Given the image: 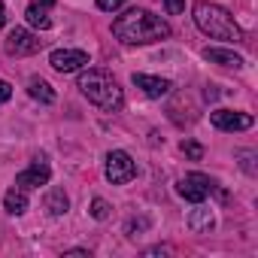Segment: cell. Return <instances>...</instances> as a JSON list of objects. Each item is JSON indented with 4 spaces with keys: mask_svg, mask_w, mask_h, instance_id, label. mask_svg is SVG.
Instances as JSON below:
<instances>
[{
    "mask_svg": "<svg viewBox=\"0 0 258 258\" xmlns=\"http://www.w3.org/2000/svg\"><path fill=\"white\" fill-rule=\"evenodd\" d=\"M161 7H164L167 16H179L185 10V0H161Z\"/></svg>",
    "mask_w": 258,
    "mask_h": 258,
    "instance_id": "obj_19",
    "label": "cell"
},
{
    "mask_svg": "<svg viewBox=\"0 0 258 258\" xmlns=\"http://www.w3.org/2000/svg\"><path fill=\"white\" fill-rule=\"evenodd\" d=\"M79 91L103 112H118L124 103V94H121L115 76L109 70H100V67H88L85 73H79Z\"/></svg>",
    "mask_w": 258,
    "mask_h": 258,
    "instance_id": "obj_2",
    "label": "cell"
},
{
    "mask_svg": "<svg viewBox=\"0 0 258 258\" xmlns=\"http://www.w3.org/2000/svg\"><path fill=\"white\" fill-rule=\"evenodd\" d=\"M134 85L146 94V97H164L170 94V79H161V76H149V73H134Z\"/></svg>",
    "mask_w": 258,
    "mask_h": 258,
    "instance_id": "obj_10",
    "label": "cell"
},
{
    "mask_svg": "<svg viewBox=\"0 0 258 258\" xmlns=\"http://www.w3.org/2000/svg\"><path fill=\"white\" fill-rule=\"evenodd\" d=\"M49 64L58 73H76V70L88 67L91 61H88V52H82V49H55L49 55Z\"/></svg>",
    "mask_w": 258,
    "mask_h": 258,
    "instance_id": "obj_7",
    "label": "cell"
},
{
    "mask_svg": "<svg viewBox=\"0 0 258 258\" xmlns=\"http://www.w3.org/2000/svg\"><path fill=\"white\" fill-rule=\"evenodd\" d=\"M67 255H82V258H88V249H70Z\"/></svg>",
    "mask_w": 258,
    "mask_h": 258,
    "instance_id": "obj_23",
    "label": "cell"
},
{
    "mask_svg": "<svg viewBox=\"0 0 258 258\" xmlns=\"http://www.w3.org/2000/svg\"><path fill=\"white\" fill-rule=\"evenodd\" d=\"M134 176H137V164H134V158L127 155L124 149H112L106 155V179L112 185H124V182H131Z\"/></svg>",
    "mask_w": 258,
    "mask_h": 258,
    "instance_id": "obj_4",
    "label": "cell"
},
{
    "mask_svg": "<svg viewBox=\"0 0 258 258\" xmlns=\"http://www.w3.org/2000/svg\"><path fill=\"white\" fill-rule=\"evenodd\" d=\"M112 34H115V40H121L127 46H146V43L167 40L170 37V25L161 16L134 7V10H127L124 16H118L112 22Z\"/></svg>",
    "mask_w": 258,
    "mask_h": 258,
    "instance_id": "obj_1",
    "label": "cell"
},
{
    "mask_svg": "<svg viewBox=\"0 0 258 258\" xmlns=\"http://www.w3.org/2000/svg\"><path fill=\"white\" fill-rule=\"evenodd\" d=\"M188 228H191L195 234H210V231L216 228V216H213L210 207H204V201L191 210V216H188Z\"/></svg>",
    "mask_w": 258,
    "mask_h": 258,
    "instance_id": "obj_12",
    "label": "cell"
},
{
    "mask_svg": "<svg viewBox=\"0 0 258 258\" xmlns=\"http://www.w3.org/2000/svg\"><path fill=\"white\" fill-rule=\"evenodd\" d=\"M204 58L210 61V64H219V67H234V70H240L243 67V58L237 55V52H231V49H204Z\"/></svg>",
    "mask_w": 258,
    "mask_h": 258,
    "instance_id": "obj_13",
    "label": "cell"
},
{
    "mask_svg": "<svg viewBox=\"0 0 258 258\" xmlns=\"http://www.w3.org/2000/svg\"><path fill=\"white\" fill-rule=\"evenodd\" d=\"M43 46H46V40H40L37 34H31V31H25V28H13V31L7 34V43H4L7 55H13V58L37 55Z\"/></svg>",
    "mask_w": 258,
    "mask_h": 258,
    "instance_id": "obj_5",
    "label": "cell"
},
{
    "mask_svg": "<svg viewBox=\"0 0 258 258\" xmlns=\"http://www.w3.org/2000/svg\"><path fill=\"white\" fill-rule=\"evenodd\" d=\"M55 0H34V4L28 7V25L37 28V31H49L52 28V19H49V10H52Z\"/></svg>",
    "mask_w": 258,
    "mask_h": 258,
    "instance_id": "obj_11",
    "label": "cell"
},
{
    "mask_svg": "<svg viewBox=\"0 0 258 258\" xmlns=\"http://www.w3.org/2000/svg\"><path fill=\"white\" fill-rule=\"evenodd\" d=\"M213 188H216V182H213L210 176H204V173H185V176L176 182L179 198H185V201H191V204L207 201V195H210Z\"/></svg>",
    "mask_w": 258,
    "mask_h": 258,
    "instance_id": "obj_6",
    "label": "cell"
},
{
    "mask_svg": "<svg viewBox=\"0 0 258 258\" xmlns=\"http://www.w3.org/2000/svg\"><path fill=\"white\" fill-rule=\"evenodd\" d=\"M67 207H70V198L64 195V188H52V191L46 195V210H49V216H64Z\"/></svg>",
    "mask_w": 258,
    "mask_h": 258,
    "instance_id": "obj_16",
    "label": "cell"
},
{
    "mask_svg": "<svg viewBox=\"0 0 258 258\" xmlns=\"http://www.w3.org/2000/svg\"><path fill=\"white\" fill-rule=\"evenodd\" d=\"M182 152H185L191 161H201V158H204V146H201V143H191V140L182 143Z\"/></svg>",
    "mask_w": 258,
    "mask_h": 258,
    "instance_id": "obj_18",
    "label": "cell"
},
{
    "mask_svg": "<svg viewBox=\"0 0 258 258\" xmlns=\"http://www.w3.org/2000/svg\"><path fill=\"white\" fill-rule=\"evenodd\" d=\"M191 13H195V25H198L207 37L222 40V43H240V40H243V34H240L234 16H231L225 7L210 4V0H198V4L191 7Z\"/></svg>",
    "mask_w": 258,
    "mask_h": 258,
    "instance_id": "obj_3",
    "label": "cell"
},
{
    "mask_svg": "<svg viewBox=\"0 0 258 258\" xmlns=\"http://www.w3.org/2000/svg\"><path fill=\"white\" fill-rule=\"evenodd\" d=\"M210 121L219 127V131H249L255 124V118L249 112H237V109H213Z\"/></svg>",
    "mask_w": 258,
    "mask_h": 258,
    "instance_id": "obj_9",
    "label": "cell"
},
{
    "mask_svg": "<svg viewBox=\"0 0 258 258\" xmlns=\"http://www.w3.org/2000/svg\"><path fill=\"white\" fill-rule=\"evenodd\" d=\"M4 207H7V213H13V216H22L25 210H28V191L25 188H10L7 195H4Z\"/></svg>",
    "mask_w": 258,
    "mask_h": 258,
    "instance_id": "obj_14",
    "label": "cell"
},
{
    "mask_svg": "<svg viewBox=\"0 0 258 258\" xmlns=\"http://www.w3.org/2000/svg\"><path fill=\"white\" fill-rule=\"evenodd\" d=\"M13 97V85L10 82H4V79H0V103H7Z\"/></svg>",
    "mask_w": 258,
    "mask_h": 258,
    "instance_id": "obj_21",
    "label": "cell"
},
{
    "mask_svg": "<svg viewBox=\"0 0 258 258\" xmlns=\"http://www.w3.org/2000/svg\"><path fill=\"white\" fill-rule=\"evenodd\" d=\"M49 179H52V167L46 164V158H34L31 167H25V170L16 176V185L25 188V191H31V188L49 185Z\"/></svg>",
    "mask_w": 258,
    "mask_h": 258,
    "instance_id": "obj_8",
    "label": "cell"
},
{
    "mask_svg": "<svg viewBox=\"0 0 258 258\" xmlns=\"http://www.w3.org/2000/svg\"><path fill=\"white\" fill-rule=\"evenodd\" d=\"M91 216H94L97 222L109 219V204H106L103 198H94V201H91Z\"/></svg>",
    "mask_w": 258,
    "mask_h": 258,
    "instance_id": "obj_17",
    "label": "cell"
},
{
    "mask_svg": "<svg viewBox=\"0 0 258 258\" xmlns=\"http://www.w3.org/2000/svg\"><path fill=\"white\" fill-rule=\"evenodd\" d=\"M4 22H7V7H4V0H0V28H4Z\"/></svg>",
    "mask_w": 258,
    "mask_h": 258,
    "instance_id": "obj_22",
    "label": "cell"
},
{
    "mask_svg": "<svg viewBox=\"0 0 258 258\" xmlns=\"http://www.w3.org/2000/svg\"><path fill=\"white\" fill-rule=\"evenodd\" d=\"M97 7L106 10V13H115L118 7H124V0H97Z\"/></svg>",
    "mask_w": 258,
    "mask_h": 258,
    "instance_id": "obj_20",
    "label": "cell"
},
{
    "mask_svg": "<svg viewBox=\"0 0 258 258\" xmlns=\"http://www.w3.org/2000/svg\"><path fill=\"white\" fill-rule=\"evenodd\" d=\"M28 94H31L34 100H40V103H55V88H52L46 79H40V76H34V79L28 82Z\"/></svg>",
    "mask_w": 258,
    "mask_h": 258,
    "instance_id": "obj_15",
    "label": "cell"
}]
</instances>
